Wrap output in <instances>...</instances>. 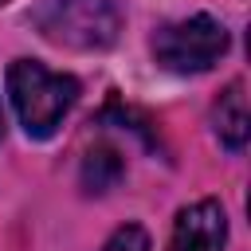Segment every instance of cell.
<instances>
[{"label": "cell", "mask_w": 251, "mask_h": 251, "mask_svg": "<svg viewBox=\"0 0 251 251\" xmlns=\"http://www.w3.org/2000/svg\"><path fill=\"white\" fill-rule=\"evenodd\" d=\"M8 94L12 106L31 137H51L63 114L78 98V82L71 75H55L35 59H16L8 67Z\"/></svg>", "instance_id": "1"}, {"label": "cell", "mask_w": 251, "mask_h": 251, "mask_svg": "<svg viewBox=\"0 0 251 251\" xmlns=\"http://www.w3.org/2000/svg\"><path fill=\"white\" fill-rule=\"evenodd\" d=\"M43 39L75 51H102L118 39L122 16L114 0H43L31 12Z\"/></svg>", "instance_id": "2"}, {"label": "cell", "mask_w": 251, "mask_h": 251, "mask_svg": "<svg viewBox=\"0 0 251 251\" xmlns=\"http://www.w3.org/2000/svg\"><path fill=\"white\" fill-rule=\"evenodd\" d=\"M227 51V27L212 16H188L176 24H165L153 35V55L165 71L176 75H196L208 71L220 55Z\"/></svg>", "instance_id": "3"}, {"label": "cell", "mask_w": 251, "mask_h": 251, "mask_svg": "<svg viewBox=\"0 0 251 251\" xmlns=\"http://www.w3.org/2000/svg\"><path fill=\"white\" fill-rule=\"evenodd\" d=\"M227 239V216L216 200H200L176 216L169 251H224Z\"/></svg>", "instance_id": "4"}, {"label": "cell", "mask_w": 251, "mask_h": 251, "mask_svg": "<svg viewBox=\"0 0 251 251\" xmlns=\"http://www.w3.org/2000/svg\"><path fill=\"white\" fill-rule=\"evenodd\" d=\"M212 129H216V137H220L227 149H243V145H247L251 118H247L243 82H231V86L216 98V106H212Z\"/></svg>", "instance_id": "5"}, {"label": "cell", "mask_w": 251, "mask_h": 251, "mask_svg": "<svg viewBox=\"0 0 251 251\" xmlns=\"http://www.w3.org/2000/svg\"><path fill=\"white\" fill-rule=\"evenodd\" d=\"M122 173H126V161H122L118 149H110V145H94V149L82 157V188L94 192V196L110 192V188L122 180Z\"/></svg>", "instance_id": "6"}, {"label": "cell", "mask_w": 251, "mask_h": 251, "mask_svg": "<svg viewBox=\"0 0 251 251\" xmlns=\"http://www.w3.org/2000/svg\"><path fill=\"white\" fill-rule=\"evenodd\" d=\"M102 251H149V235H145L141 224H126V227H118V231L106 239Z\"/></svg>", "instance_id": "7"}, {"label": "cell", "mask_w": 251, "mask_h": 251, "mask_svg": "<svg viewBox=\"0 0 251 251\" xmlns=\"http://www.w3.org/2000/svg\"><path fill=\"white\" fill-rule=\"evenodd\" d=\"M0 133H4V110H0Z\"/></svg>", "instance_id": "8"}]
</instances>
